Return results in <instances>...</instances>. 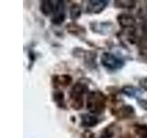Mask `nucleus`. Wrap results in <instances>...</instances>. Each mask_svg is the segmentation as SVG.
Masks as SVG:
<instances>
[{
    "instance_id": "obj_1",
    "label": "nucleus",
    "mask_w": 147,
    "mask_h": 138,
    "mask_svg": "<svg viewBox=\"0 0 147 138\" xmlns=\"http://www.w3.org/2000/svg\"><path fill=\"white\" fill-rule=\"evenodd\" d=\"M106 101H107V98L100 91H91L87 95L86 108L92 114H100L105 110Z\"/></svg>"
},
{
    "instance_id": "obj_2",
    "label": "nucleus",
    "mask_w": 147,
    "mask_h": 138,
    "mask_svg": "<svg viewBox=\"0 0 147 138\" xmlns=\"http://www.w3.org/2000/svg\"><path fill=\"white\" fill-rule=\"evenodd\" d=\"M87 90H88L87 87L82 83H76L73 87L70 93V104L73 109L79 110L83 107L84 96Z\"/></svg>"
},
{
    "instance_id": "obj_3",
    "label": "nucleus",
    "mask_w": 147,
    "mask_h": 138,
    "mask_svg": "<svg viewBox=\"0 0 147 138\" xmlns=\"http://www.w3.org/2000/svg\"><path fill=\"white\" fill-rule=\"evenodd\" d=\"M101 64L107 68L108 70L110 71H115V70H119L123 67L125 61L121 56H119V55L112 53H104L102 54L100 59Z\"/></svg>"
},
{
    "instance_id": "obj_4",
    "label": "nucleus",
    "mask_w": 147,
    "mask_h": 138,
    "mask_svg": "<svg viewBox=\"0 0 147 138\" xmlns=\"http://www.w3.org/2000/svg\"><path fill=\"white\" fill-rule=\"evenodd\" d=\"M52 22L53 24H61L65 18V9L63 1H53V8L52 12Z\"/></svg>"
},
{
    "instance_id": "obj_5",
    "label": "nucleus",
    "mask_w": 147,
    "mask_h": 138,
    "mask_svg": "<svg viewBox=\"0 0 147 138\" xmlns=\"http://www.w3.org/2000/svg\"><path fill=\"white\" fill-rule=\"evenodd\" d=\"M108 1L105 0H92L86 4V12L88 13H100L103 11L105 7L108 6Z\"/></svg>"
},
{
    "instance_id": "obj_6",
    "label": "nucleus",
    "mask_w": 147,
    "mask_h": 138,
    "mask_svg": "<svg viewBox=\"0 0 147 138\" xmlns=\"http://www.w3.org/2000/svg\"><path fill=\"white\" fill-rule=\"evenodd\" d=\"M81 118H82V124L86 127L95 126L98 122V119L96 117V115L92 114V113L84 114V115H82Z\"/></svg>"
},
{
    "instance_id": "obj_7",
    "label": "nucleus",
    "mask_w": 147,
    "mask_h": 138,
    "mask_svg": "<svg viewBox=\"0 0 147 138\" xmlns=\"http://www.w3.org/2000/svg\"><path fill=\"white\" fill-rule=\"evenodd\" d=\"M118 20L119 24L125 28H131L135 24V20L133 17H131V15H128V14H121V15L119 16Z\"/></svg>"
},
{
    "instance_id": "obj_8",
    "label": "nucleus",
    "mask_w": 147,
    "mask_h": 138,
    "mask_svg": "<svg viewBox=\"0 0 147 138\" xmlns=\"http://www.w3.org/2000/svg\"><path fill=\"white\" fill-rule=\"evenodd\" d=\"M122 93L124 95L130 97V98H139V97L142 94V92L135 87L126 86L122 89Z\"/></svg>"
},
{
    "instance_id": "obj_9",
    "label": "nucleus",
    "mask_w": 147,
    "mask_h": 138,
    "mask_svg": "<svg viewBox=\"0 0 147 138\" xmlns=\"http://www.w3.org/2000/svg\"><path fill=\"white\" fill-rule=\"evenodd\" d=\"M135 138H147V125L145 124H138L133 128Z\"/></svg>"
},
{
    "instance_id": "obj_10",
    "label": "nucleus",
    "mask_w": 147,
    "mask_h": 138,
    "mask_svg": "<svg viewBox=\"0 0 147 138\" xmlns=\"http://www.w3.org/2000/svg\"><path fill=\"white\" fill-rule=\"evenodd\" d=\"M53 8V1H42L40 5V10L44 15H52Z\"/></svg>"
},
{
    "instance_id": "obj_11",
    "label": "nucleus",
    "mask_w": 147,
    "mask_h": 138,
    "mask_svg": "<svg viewBox=\"0 0 147 138\" xmlns=\"http://www.w3.org/2000/svg\"><path fill=\"white\" fill-rule=\"evenodd\" d=\"M54 82H55V84H59V85L65 87V86H68L72 82V78L69 76H61L55 77Z\"/></svg>"
},
{
    "instance_id": "obj_12",
    "label": "nucleus",
    "mask_w": 147,
    "mask_h": 138,
    "mask_svg": "<svg viewBox=\"0 0 147 138\" xmlns=\"http://www.w3.org/2000/svg\"><path fill=\"white\" fill-rule=\"evenodd\" d=\"M70 15L73 20H76L78 17L81 15V8L78 5H73L71 7V11H70Z\"/></svg>"
}]
</instances>
